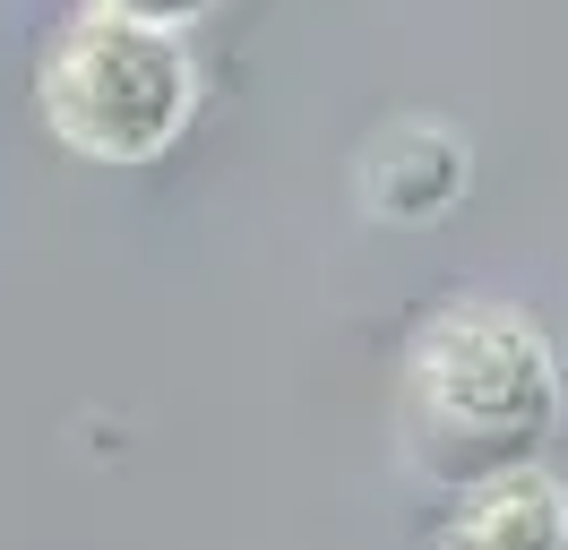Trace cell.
<instances>
[{
  "label": "cell",
  "mask_w": 568,
  "mask_h": 550,
  "mask_svg": "<svg viewBox=\"0 0 568 550\" xmlns=\"http://www.w3.org/2000/svg\"><path fill=\"white\" fill-rule=\"evenodd\" d=\"M560 353L517 302H448L414 327L396 439L430 490L465 499L483 481L542 465V447L560 439Z\"/></svg>",
  "instance_id": "1"
},
{
  "label": "cell",
  "mask_w": 568,
  "mask_h": 550,
  "mask_svg": "<svg viewBox=\"0 0 568 550\" xmlns=\"http://www.w3.org/2000/svg\"><path fill=\"white\" fill-rule=\"evenodd\" d=\"M36 103L43 130L87 164H155L199 112V61L164 27H130V18L87 9L43 52Z\"/></svg>",
  "instance_id": "2"
},
{
  "label": "cell",
  "mask_w": 568,
  "mask_h": 550,
  "mask_svg": "<svg viewBox=\"0 0 568 550\" xmlns=\"http://www.w3.org/2000/svg\"><path fill=\"white\" fill-rule=\"evenodd\" d=\"M465 190H474V146H465V130H448V121H388L354 164L362 215H371V224H396V233L457 215Z\"/></svg>",
  "instance_id": "3"
},
{
  "label": "cell",
  "mask_w": 568,
  "mask_h": 550,
  "mask_svg": "<svg viewBox=\"0 0 568 550\" xmlns=\"http://www.w3.org/2000/svg\"><path fill=\"white\" fill-rule=\"evenodd\" d=\"M448 550H568V481L526 465V473H508V481L465 490Z\"/></svg>",
  "instance_id": "4"
},
{
  "label": "cell",
  "mask_w": 568,
  "mask_h": 550,
  "mask_svg": "<svg viewBox=\"0 0 568 550\" xmlns=\"http://www.w3.org/2000/svg\"><path fill=\"white\" fill-rule=\"evenodd\" d=\"M104 18H130V27H164V34H181V27H199L215 0H95Z\"/></svg>",
  "instance_id": "5"
}]
</instances>
